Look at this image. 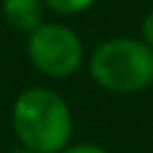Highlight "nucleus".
<instances>
[{
  "label": "nucleus",
  "mask_w": 153,
  "mask_h": 153,
  "mask_svg": "<svg viewBox=\"0 0 153 153\" xmlns=\"http://www.w3.org/2000/svg\"><path fill=\"white\" fill-rule=\"evenodd\" d=\"M12 129L22 148L33 153H60L72 143L74 120L67 100L57 91L31 86L12 103Z\"/></svg>",
  "instance_id": "obj_1"
},
{
  "label": "nucleus",
  "mask_w": 153,
  "mask_h": 153,
  "mask_svg": "<svg viewBox=\"0 0 153 153\" xmlns=\"http://www.w3.org/2000/svg\"><path fill=\"white\" fill-rule=\"evenodd\" d=\"M88 72L110 93H139L153 84V50L127 36L110 38L93 50Z\"/></svg>",
  "instance_id": "obj_2"
},
{
  "label": "nucleus",
  "mask_w": 153,
  "mask_h": 153,
  "mask_svg": "<svg viewBox=\"0 0 153 153\" xmlns=\"http://www.w3.org/2000/svg\"><path fill=\"white\" fill-rule=\"evenodd\" d=\"M26 55L33 69H38L41 74L53 79H65L81 67L84 45L81 38L69 26L43 22L36 31L29 33Z\"/></svg>",
  "instance_id": "obj_3"
},
{
  "label": "nucleus",
  "mask_w": 153,
  "mask_h": 153,
  "mask_svg": "<svg viewBox=\"0 0 153 153\" xmlns=\"http://www.w3.org/2000/svg\"><path fill=\"white\" fill-rule=\"evenodd\" d=\"M43 0H2V17L14 31L31 33L43 24Z\"/></svg>",
  "instance_id": "obj_4"
},
{
  "label": "nucleus",
  "mask_w": 153,
  "mask_h": 153,
  "mask_svg": "<svg viewBox=\"0 0 153 153\" xmlns=\"http://www.w3.org/2000/svg\"><path fill=\"white\" fill-rule=\"evenodd\" d=\"M50 10L60 12V14H76V12H84L88 10L96 0H43Z\"/></svg>",
  "instance_id": "obj_5"
},
{
  "label": "nucleus",
  "mask_w": 153,
  "mask_h": 153,
  "mask_svg": "<svg viewBox=\"0 0 153 153\" xmlns=\"http://www.w3.org/2000/svg\"><path fill=\"white\" fill-rule=\"evenodd\" d=\"M60 153H108L103 146L91 143V141H79V143H69L67 148H62Z\"/></svg>",
  "instance_id": "obj_6"
},
{
  "label": "nucleus",
  "mask_w": 153,
  "mask_h": 153,
  "mask_svg": "<svg viewBox=\"0 0 153 153\" xmlns=\"http://www.w3.org/2000/svg\"><path fill=\"white\" fill-rule=\"evenodd\" d=\"M141 38H143V43L153 50V10L143 17V22H141Z\"/></svg>",
  "instance_id": "obj_7"
},
{
  "label": "nucleus",
  "mask_w": 153,
  "mask_h": 153,
  "mask_svg": "<svg viewBox=\"0 0 153 153\" xmlns=\"http://www.w3.org/2000/svg\"><path fill=\"white\" fill-rule=\"evenodd\" d=\"M10 153H33V151H29V148H14V151H10Z\"/></svg>",
  "instance_id": "obj_8"
}]
</instances>
